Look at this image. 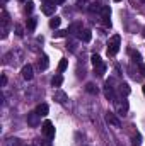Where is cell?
<instances>
[{
  "mask_svg": "<svg viewBox=\"0 0 145 146\" xmlns=\"http://www.w3.org/2000/svg\"><path fill=\"white\" fill-rule=\"evenodd\" d=\"M91 61H92V66H94V73L97 76H103L106 73V65H104V61L101 60L99 54H92L91 56Z\"/></svg>",
  "mask_w": 145,
  "mask_h": 146,
  "instance_id": "6da1fadb",
  "label": "cell"
},
{
  "mask_svg": "<svg viewBox=\"0 0 145 146\" xmlns=\"http://www.w3.org/2000/svg\"><path fill=\"white\" fill-rule=\"evenodd\" d=\"M119 44H121V37L118 36V34H114V36L109 37V42H108V49H106V53H108V56H114L118 51H119Z\"/></svg>",
  "mask_w": 145,
  "mask_h": 146,
  "instance_id": "7a4b0ae2",
  "label": "cell"
},
{
  "mask_svg": "<svg viewBox=\"0 0 145 146\" xmlns=\"http://www.w3.org/2000/svg\"><path fill=\"white\" fill-rule=\"evenodd\" d=\"M41 131H43V134L48 139H53L55 138V127H53V122L51 121H44L43 126H41Z\"/></svg>",
  "mask_w": 145,
  "mask_h": 146,
  "instance_id": "3957f363",
  "label": "cell"
},
{
  "mask_svg": "<svg viewBox=\"0 0 145 146\" xmlns=\"http://www.w3.org/2000/svg\"><path fill=\"white\" fill-rule=\"evenodd\" d=\"M39 122H41V115L38 114L36 110L28 114V124H29L31 127H38V126H39Z\"/></svg>",
  "mask_w": 145,
  "mask_h": 146,
  "instance_id": "277c9868",
  "label": "cell"
},
{
  "mask_svg": "<svg viewBox=\"0 0 145 146\" xmlns=\"http://www.w3.org/2000/svg\"><path fill=\"white\" fill-rule=\"evenodd\" d=\"M21 75H22V78L26 80V82H31L33 80V76H34V73H33V65H24L22 66V70H21Z\"/></svg>",
  "mask_w": 145,
  "mask_h": 146,
  "instance_id": "5b68a950",
  "label": "cell"
},
{
  "mask_svg": "<svg viewBox=\"0 0 145 146\" xmlns=\"http://www.w3.org/2000/svg\"><path fill=\"white\" fill-rule=\"evenodd\" d=\"M9 14L3 10L2 12V39H5L7 37V33H9Z\"/></svg>",
  "mask_w": 145,
  "mask_h": 146,
  "instance_id": "8992f818",
  "label": "cell"
},
{
  "mask_svg": "<svg viewBox=\"0 0 145 146\" xmlns=\"http://www.w3.org/2000/svg\"><path fill=\"white\" fill-rule=\"evenodd\" d=\"M111 9L109 7H103V10H101V19H103V24L106 26V27H111Z\"/></svg>",
  "mask_w": 145,
  "mask_h": 146,
  "instance_id": "52a82bcc",
  "label": "cell"
},
{
  "mask_svg": "<svg viewBox=\"0 0 145 146\" xmlns=\"http://www.w3.org/2000/svg\"><path fill=\"white\" fill-rule=\"evenodd\" d=\"M55 9H56V3L55 2H44V5H41V10L44 15H53L55 14Z\"/></svg>",
  "mask_w": 145,
  "mask_h": 146,
  "instance_id": "ba28073f",
  "label": "cell"
},
{
  "mask_svg": "<svg viewBox=\"0 0 145 146\" xmlns=\"http://www.w3.org/2000/svg\"><path fill=\"white\" fill-rule=\"evenodd\" d=\"M106 122L111 124V126H114V127H119V126H121V121L116 117L114 112H108V114H106Z\"/></svg>",
  "mask_w": 145,
  "mask_h": 146,
  "instance_id": "9c48e42d",
  "label": "cell"
},
{
  "mask_svg": "<svg viewBox=\"0 0 145 146\" xmlns=\"http://www.w3.org/2000/svg\"><path fill=\"white\" fill-rule=\"evenodd\" d=\"M67 94L63 92V90H55V94H53V100L55 102H58V104H65L67 102Z\"/></svg>",
  "mask_w": 145,
  "mask_h": 146,
  "instance_id": "30bf717a",
  "label": "cell"
},
{
  "mask_svg": "<svg viewBox=\"0 0 145 146\" xmlns=\"http://www.w3.org/2000/svg\"><path fill=\"white\" fill-rule=\"evenodd\" d=\"M104 95L108 97L109 100L116 102V94H114V90H113V87H111V83H109V82H106V85H104Z\"/></svg>",
  "mask_w": 145,
  "mask_h": 146,
  "instance_id": "8fae6325",
  "label": "cell"
},
{
  "mask_svg": "<svg viewBox=\"0 0 145 146\" xmlns=\"http://www.w3.org/2000/svg\"><path fill=\"white\" fill-rule=\"evenodd\" d=\"M128 107H130V106H128V100H125V99H123L121 102H116V109H118V114H119V115H125V114L128 112Z\"/></svg>",
  "mask_w": 145,
  "mask_h": 146,
  "instance_id": "7c38bea8",
  "label": "cell"
},
{
  "mask_svg": "<svg viewBox=\"0 0 145 146\" xmlns=\"http://www.w3.org/2000/svg\"><path fill=\"white\" fill-rule=\"evenodd\" d=\"M79 39H80L82 42H91V39H92V33H91L89 29H84V31L79 34Z\"/></svg>",
  "mask_w": 145,
  "mask_h": 146,
  "instance_id": "4fadbf2b",
  "label": "cell"
},
{
  "mask_svg": "<svg viewBox=\"0 0 145 146\" xmlns=\"http://www.w3.org/2000/svg\"><path fill=\"white\" fill-rule=\"evenodd\" d=\"M38 66H39V70H46V68L50 66V58H48L46 54H43V56L39 58V61H38Z\"/></svg>",
  "mask_w": 145,
  "mask_h": 146,
  "instance_id": "5bb4252c",
  "label": "cell"
},
{
  "mask_svg": "<svg viewBox=\"0 0 145 146\" xmlns=\"http://www.w3.org/2000/svg\"><path fill=\"white\" fill-rule=\"evenodd\" d=\"M48 110H50V107H48V104H38L36 107V112L41 115V117H44V115H48Z\"/></svg>",
  "mask_w": 145,
  "mask_h": 146,
  "instance_id": "9a60e30c",
  "label": "cell"
},
{
  "mask_svg": "<svg viewBox=\"0 0 145 146\" xmlns=\"http://www.w3.org/2000/svg\"><path fill=\"white\" fill-rule=\"evenodd\" d=\"M62 83H63V76H62V73H56L51 78V85L53 87H62Z\"/></svg>",
  "mask_w": 145,
  "mask_h": 146,
  "instance_id": "2e32d148",
  "label": "cell"
},
{
  "mask_svg": "<svg viewBox=\"0 0 145 146\" xmlns=\"http://www.w3.org/2000/svg\"><path fill=\"white\" fill-rule=\"evenodd\" d=\"M118 92H119L121 95H125V97H126V95H130L132 88H130V85H128V83H121V85L118 87Z\"/></svg>",
  "mask_w": 145,
  "mask_h": 146,
  "instance_id": "e0dca14e",
  "label": "cell"
},
{
  "mask_svg": "<svg viewBox=\"0 0 145 146\" xmlns=\"http://www.w3.org/2000/svg\"><path fill=\"white\" fill-rule=\"evenodd\" d=\"M36 24H38L36 17H29V19H28V24H26V27H28V33H33V31L36 29Z\"/></svg>",
  "mask_w": 145,
  "mask_h": 146,
  "instance_id": "ac0fdd59",
  "label": "cell"
},
{
  "mask_svg": "<svg viewBox=\"0 0 145 146\" xmlns=\"http://www.w3.org/2000/svg\"><path fill=\"white\" fill-rule=\"evenodd\" d=\"M85 90H87V94H91V95H97V94H99V88H97L94 83H87V85H85Z\"/></svg>",
  "mask_w": 145,
  "mask_h": 146,
  "instance_id": "d6986e66",
  "label": "cell"
},
{
  "mask_svg": "<svg viewBox=\"0 0 145 146\" xmlns=\"http://www.w3.org/2000/svg\"><path fill=\"white\" fill-rule=\"evenodd\" d=\"M77 31H79V33H82V31H84V29H82V24H80V22H73L72 26L68 27V33H70V34H75Z\"/></svg>",
  "mask_w": 145,
  "mask_h": 146,
  "instance_id": "ffe728a7",
  "label": "cell"
},
{
  "mask_svg": "<svg viewBox=\"0 0 145 146\" xmlns=\"http://www.w3.org/2000/svg\"><path fill=\"white\" fill-rule=\"evenodd\" d=\"M132 146H142V134L140 133L132 136Z\"/></svg>",
  "mask_w": 145,
  "mask_h": 146,
  "instance_id": "44dd1931",
  "label": "cell"
},
{
  "mask_svg": "<svg viewBox=\"0 0 145 146\" xmlns=\"http://www.w3.org/2000/svg\"><path fill=\"white\" fill-rule=\"evenodd\" d=\"M70 33H68V29H60V31H55L53 33V39H58V37H65L68 36Z\"/></svg>",
  "mask_w": 145,
  "mask_h": 146,
  "instance_id": "7402d4cb",
  "label": "cell"
},
{
  "mask_svg": "<svg viewBox=\"0 0 145 146\" xmlns=\"http://www.w3.org/2000/svg\"><path fill=\"white\" fill-rule=\"evenodd\" d=\"M67 66H68V61L63 58V60H60V63H58V73H63L67 70Z\"/></svg>",
  "mask_w": 145,
  "mask_h": 146,
  "instance_id": "603a6c76",
  "label": "cell"
},
{
  "mask_svg": "<svg viewBox=\"0 0 145 146\" xmlns=\"http://www.w3.org/2000/svg\"><path fill=\"white\" fill-rule=\"evenodd\" d=\"M60 24H62V19H60V17H53V19H50V27L56 29Z\"/></svg>",
  "mask_w": 145,
  "mask_h": 146,
  "instance_id": "cb8c5ba5",
  "label": "cell"
},
{
  "mask_svg": "<svg viewBox=\"0 0 145 146\" xmlns=\"http://www.w3.org/2000/svg\"><path fill=\"white\" fill-rule=\"evenodd\" d=\"M130 54H132V60L135 63H142V54L138 51H130Z\"/></svg>",
  "mask_w": 145,
  "mask_h": 146,
  "instance_id": "d4e9b609",
  "label": "cell"
},
{
  "mask_svg": "<svg viewBox=\"0 0 145 146\" xmlns=\"http://www.w3.org/2000/svg\"><path fill=\"white\" fill-rule=\"evenodd\" d=\"M14 33H15V36L22 37L24 36V27H22L21 24H15V26H14Z\"/></svg>",
  "mask_w": 145,
  "mask_h": 146,
  "instance_id": "484cf974",
  "label": "cell"
},
{
  "mask_svg": "<svg viewBox=\"0 0 145 146\" xmlns=\"http://www.w3.org/2000/svg\"><path fill=\"white\" fill-rule=\"evenodd\" d=\"M24 10H26V14H31V12L34 10V3H33V2H28V3H26V9H24Z\"/></svg>",
  "mask_w": 145,
  "mask_h": 146,
  "instance_id": "4316f807",
  "label": "cell"
},
{
  "mask_svg": "<svg viewBox=\"0 0 145 146\" xmlns=\"http://www.w3.org/2000/svg\"><path fill=\"white\" fill-rule=\"evenodd\" d=\"M89 10H91V12H99V10H103V7H101L99 3H92V5L89 7Z\"/></svg>",
  "mask_w": 145,
  "mask_h": 146,
  "instance_id": "83f0119b",
  "label": "cell"
},
{
  "mask_svg": "<svg viewBox=\"0 0 145 146\" xmlns=\"http://www.w3.org/2000/svg\"><path fill=\"white\" fill-rule=\"evenodd\" d=\"M0 85H2V87L7 85V76H5V75H2V78H0Z\"/></svg>",
  "mask_w": 145,
  "mask_h": 146,
  "instance_id": "f1b7e54d",
  "label": "cell"
},
{
  "mask_svg": "<svg viewBox=\"0 0 145 146\" xmlns=\"http://www.w3.org/2000/svg\"><path fill=\"white\" fill-rule=\"evenodd\" d=\"M140 73L142 76H145V63H140Z\"/></svg>",
  "mask_w": 145,
  "mask_h": 146,
  "instance_id": "f546056e",
  "label": "cell"
},
{
  "mask_svg": "<svg viewBox=\"0 0 145 146\" xmlns=\"http://www.w3.org/2000/svg\"><path fill=\"white\" fill-rule=\"evenodd\" d=\"M67 46H68V48H70V49H75V41H70V42H68V44H67Z\"/></svg>",
  "mask_w": 145,
  "mask_h": 146,
  "instance_id": "4dcf8cb0",
  "label": "cell"
},
{
  "mask_svg": "<svg viewBox=\"0 0 145 146\" xmlns=\"http://www.w3.org/2000/svg\"><path fill=\"white\" fill-rule=\"evenodd\" d=\"M55 3H56V5H63V3H65V0H55Z\"/></svg>",
  "mask_w": 145,
  "mask_h": 146,
  "instance_id": "1f68e13d",
  "label": "cell"
},
{
  "mask_svg": "<svg viewBox=\"0 0 145 146\" xmlns=\"http://www.w3.org/2000/svg\"><path fill=\"white\" fill-rule=\"evenodd\" d=\"M43 146H50V141H46V143H44Z\"/></svg>",
  "mask_w": 145,
  "mask_h": 146,
  "instance_id": "d6a6232c",
  "label": "cell"
},
{
  "mask_svg": "<svg viewBox=\"0 0 145 146\" xmlns=\"http://www.w3.org/2000/svg\"><path fill=\"white\" fill-rule=\"evenodd\" d=\"M7 2H9V0H2V3H7Z\"/></svg>",
  "mask_w": 145,
  "mask_h": 146,
  "instance_id": "836d02e7",
  "label": "cell"
},
{
  "mask_svg": "<svg viewBox=\"0 0 145 146\" xmlns=\"http://www.w3.org/2000/svg\"><path fill=\"white\" fill-rule=\"evenodd\" d=\"M142 90H144V95H145V85H144V87H142Z\"/></svg>",
  "mask_w": 145,
  "mask_h": 146,
  "instance_id": "e575fe53",
  "label": "cell"
},
{
  "mask_svg": "<svg viewBox=\"0 0 145 146\" xmlns=\"http://www.w3.org/2000/svg\"><path fill=\"white\" fill-rule=\"evenodd\" d=\"M17 2H21V3H22V2H26V0H17Z\"/></svg>",
  "mask_w": 145,
  "mask_h": 146,
  "instance_id": "d590c367",
  "label": "cell"
},
{
  "mask_svg": "<svg viewBox=\"0 0 145 146\" xmlns=\"http://www.w3.org/2000/svg\"><path fill=\"white\" fill-rule=\"evenodd\" d=\"M142 34H144V37H145V27H144V33H142Z\"/></svg>",
  "mask_w": 145,
  "mask_h": 146,
  "instance_id": "8d00e7d4",
  "label": "cell"
},
{
  "mask_svg": "<svg viewBox=\"0 0 145 146\" xmlns=\"http://www.w3.org/2000/svg\"><path fill=\"white\" fill-rule=\"evenodd\" d=\"M43 2H51V0H43Z\"/></svg>",
  "mask_w": 145,
  "mask_h": 146,
  "instance_id": "74e56055",
  "label": "cell"
},
{
  "mask_svg": "<svg viewBox=\"0 0 145 146\" xmlns=\"http://www.w3.org/2000/svg\"><path fill=\"white\" fill-rule=\"evenodd\" d=\"M114 2H121V0H114Z\"/></svg>",
  "mask_w": 145,
  "mask_h": 146,
  "instance_id": "f35d334b",
  "label": "cell"
}]
</instances>
